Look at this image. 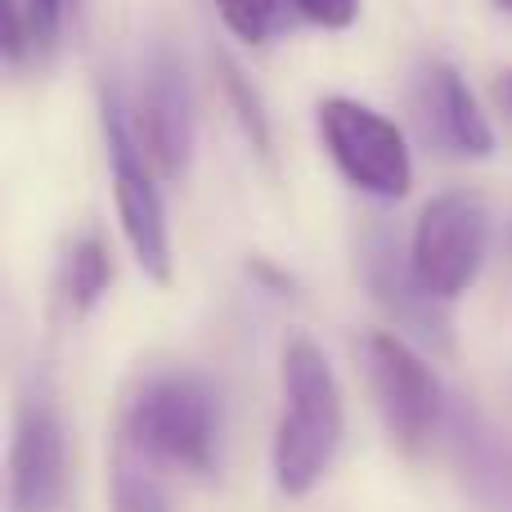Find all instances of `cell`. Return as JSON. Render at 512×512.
Wrapping results in <instances>:
<instances>
[{"instance_id":"6da1fadb","label":"cell","mask_w":512,"mask_h":512,"mask_svg":"<svg viewBox=\"0 0 512 512\" xmlns=\"http://www.w3.org/2000/svg\"><path fill=\"white\" fill-rule=\"evenodd\" d=\"M279 423H274L270 468L288 499H306L333 472L346 436V405L324 346L310 333H288L279 355Z\"/></svg>"},{"instance_id":"7a4b0ae2","label":"cell","mask_w":512,"mask_h":512,"mask_svg":"<svg viewBox=\"0 0 512 512\" xmlns=\"http://www.w3.org/2000/svg\"><path fill=\"white\" fill-rule=\"evenodd\" d=\"M221 391L189 369L149 373L122 409V450L144 468L203 477L221 463Z\"/></svg>"},{"instance_id":"3957f363","label":"cell","mask_w":512,"mask_h":512,"mask_svg":"<svg viewBox=\"0 0 512 512\" xmlns=\"http://www.w3.org/2000/svg\"><path fill=\"white\" fill-rule=\"evenodd\" d=\"M99 122H104V149H108V176H113V207L122 239L131 248L135 265L144 279L167 288L176 274V256H171V225H167V203L158 189V171L140 153L131 131V113L122 108L117 95H104L99 104Z\"/></svg>"},{"instance_id":"277c9868","label":"cell","mask_w":512,"mask_h":512,"mask_svg":"<svg viewBox=\"0 0 512 512\" xmlns=\"http://www.w3.org/2000/svg\"><path fill=\"white\" fill-rule=\"evenodd\" d=\"M360 355H364L369 396L378 405L391 441L400 450H427L432 441H441L454 400L445 396L427 355L409 337L391 333V328H378V333L364 337Z\"/></svg>"},{"instance_id":"5b68a950","label":"cell","mask_w":512,"mask_h":512,"mask_svg":"<svg viewBox=\"0 0 512 512\" xmlns=\"http://www.w3.org/2000/svg\"><path fill=\"white\" fill-rule=\"evenodd\" d=\"M319 140L328 162L351 189L382 203H400L414 185V158H409L405 131L387 113L360 104L351 95H328L315 108Z\"/></svg>"},{"instance_id":"8992f818","label":"cell","mask_w":512,"mask_h":512,"mask_svg":"<svg viewBox=\"0 0 512 512\" xmlns=\"http://www.w3.org/2000/svg\"><path fill=\"white\" fill-rule=\"evenodd\" d=\"M490 252V212L477 194L450 189L418 212L409 234V265L436 301H459L477 283Z\"/></svg>"},{"instance_id":"52a82bcc","label":"cell","mask_w":512,"mask_h":512,"mask_svg":"<svg viewBox=\"0 0 512 512\" xmlns=\"http://www.w3.org/2000/svg\"><path fill=\"white\" fill-rule=\"evenodd\" d=\"M131 131L140 153L162 180H180L194 162V86H189L185 63L171 50H153L144 63L140 95L131 108Z\"/></svg>"},{"instance_id":"ba28073f","label":"cell","mask_w":512,"mask_h":512,"mask_svg":"<svg viewBox=\"0 0 512 512\" xmlns=\"http://www.w3.org/2000/svg\"><path fill=\"white\" fill-rule=\"evenodd\" d=\"M68 495V427L45 387L18 400L9 436V512H59Z\"/></svg>"},{"instance_id":"9c48e42d","label":"cell","mask_w":512,"mask_h":512,"mask_svg":"<svg viewBox=\"0 0 512 512\" xmlns=\"http://www.w3.org/2000/svg\"><path fill=\"white\" fill-rule=\"evenodd\" d=\"M360 261H364V288L378 301L382 315L391 319V333L409 337L414 346L450 351V306L436 301L418 283L414 265H409V248H400L387 230H369Z\"/></svg>"},{"instance_id":"30bf717a","label":"cell","mask_w":512,"mask_h":512,"mask_svg":"<svg viewBox=\"0 0 512 512\" xmlns=\"http://www.w3.org/2000/svg\"><path fill=\"white\" fill-rule=\"evenodd\" d=\"M441 441L472 504L481 512H512V441L508 436H499V427L481 409L454 400Z\"/></svg>"},{"instance_id":"8fae6325","label":"cell","mask_w":512,"mask_h":512,"mask_svg":"<svg viewBox=\"0 0 512 512\" xmlns=\"http://www.w3.org/2000/svg\"><path fill=\"white\" fill-rule=\"evenodd\" d=\"M423 117H427V135H436V144H441L445 153H454V158H490V153H495L490 117L481 113L472 86L450 63H432V68H427Z\"/></svg>"},{"instance_id":"7c38bea8","label":"cell","mask_w":512,"mask_h":512,"mask_svg":"<svg viewBox=\"0 0 512 512\" xmlns=\"http://www.w3.org/2000/svg\"><path fill=\"white\" fill-rule=\"evenodd\" d=\"M108 283H113V256L99 234H81L68 243L59 261V301L72 319H86L90 310L104 301Z\"/></svg>"},{"instance_id":"4fadbf2b","label":"cell","mask_w":512,"mask_h":512,"mask_svg":"<svg viewBox=\"0 0 512 512\" xmlns=\"http://www.w3.org/2000/svg\"><path fill=\"white\" fill-rule=\"evenodd\" d=\"M212 5H216V14H221V23L230 27L239 41L265 45L283 32L292 0H212Z\"/></svg>"},{"instance_id":"5bb4252c","label":"cell","mask_w":512,"mask_h":512,"mask_svg":"<svg viewBox=\"0 0 512 512\" xmlns=\"http://www.w3.org/2000/svg\"><path fill=\"white\" fill-rule=\"evenodd\" d=\"M113 512H167L158 481L126 450H117V463H113Z\"/></svg>"},{"instance_id":"9a60e30c","label":"cell","mask_w":512,"mask_h":512,"mask_svg":"<svg viewBox=\"0 0 512 512\" xmlns=\"http://www.w3.org/2000/svg\"><path fill=\"white\" fill-rule=\"evenodd\" d=\"M14 5L23 14L32 54H50L63 36V23H68V0H14Z\"/></svg>"},{"instance_id":"2e32d148","label":"cell","mask_w":512,"mask_h":512,"mask_svg":"<svg viewBox=\"0 0 512 512\" xmlns=\"http://www.w3.org/2000/svg\"><path fill=\"white\" fill-rule=\"evenodd\" d=\"M292 9H297L306 23L324 27V32H342V27L355 23L360 0H292Z\"/></svg>"},{"instance_id":"e0dca14e","label":"cell","mask_w":512,"mask_h":512,"mask_svg":"<svg viewBox=\"0 0 512 512\" xmlns=\"http://www.w3.org/2000/svg\"><path fill=\"white\" fill-rule=\"evenodd\" d=\"M225 86H230L234 104L243 108V113H239V117H243V126H248V131L256 135V144H261V149H265V117H261V104L243 95V81H239V72H234V68H225Z\"/></svg>"},{"instance_id":"ac0fdd59","label":"cell","mask_w":512,"mask_h":512,"mask_svg":"<svg viewBox=\"0 0 512 512\" xmlns=\"http://www.w3.org/2000/svg\"><path fill=\"white\" fill-rule=\"evenodd\" d=\"M495 95H499V104H504V113L512 117V68L499 77V86H495Z\"/></svg>"},{"instance_id":"d6986e66","label":"cell","mask_w":512,"mask_h":512,"mask_svg":"<svg viewBox=\"0 0 512 512\" xmlns=\"http://www.w3.org/2000/svg\"><path fill=\"white\" fill-rule=\"evenodd\" d=\"M499 9H504V14H512V0H499Z\"/></svg>"}]
</instances>
